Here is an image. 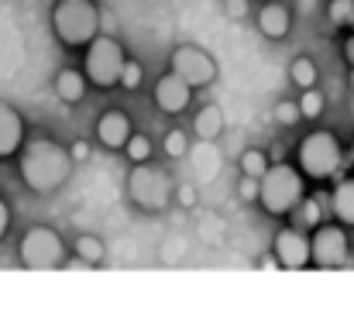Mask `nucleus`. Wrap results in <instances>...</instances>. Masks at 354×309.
Listing matches in <instances>:
<instances>
[{
    "label": "nucleus",
    "instance_id": "nucleus-25",
    "mask_svg": "<svg viewBox=\"0 0 354 309\" xmlns=\"http://www.w3.org/2000/svg\"><path fill=\"white\" fill-rule=\"evenodd\" d=\"M162 144H165V155H169V158H183V155H186V148H189V141H186V134H183L179 127H172V131L165 134V141H162Z\"/></svg>",
    "mask_w": 354,
    "mask_h": 309
},
{
    "label": "nucleus",
    "instance_id": "nucleus-18",
    "mask_svg": "<svg viewBox=\"0 0 354 309\" xmlns=\"http://www.w3.org/2000/svg\"><path fill=\"white\" fill-rule=\"evenodd\" d=\"M320 216H324V209H320L317 200H303V203L289 213V223L299 227V230H317V227H320Z\"/></svg>",
    "mask_w": 354,
    "mask_h": 309
},
{
    "label": "nucleus",
    "instance_id": "nucleus-12",
    "mask_svg": "<svg viewBox=\"0 0 354 309\" xmlns=\"http://www.w3.org/2000/svg\"><path fill=\"white\" fill-rule=\"evenodd\" d=\"M131 134H134V127H131V117L124 110H107L97 120V138L111 151H124V144L131 141Z\"/></svg>",
    "mask_w": 354,
    "mask_h": 309
},
{
    "label": "nucleus",
    "instance_id": "nucleus-9",
    "mask_svg": "<svg viewBox=\"0 0 354 309\" xmlns=\"http://www.w3.org/2000/svg\"><path fill=\"white\" fill-rule=\"evenodd\" d=\"M169 69H172L176 76H183L193 90H203V86H210V83L217 79V62H214L210 52H203L200 45H179V48L172 52Z\"/></svg>",
    "mask_w": 354,
    "mask_h": 309
},
{
    "label": "nucleus",
    "instance_id": "nucleus-13",
    "mask_svg": "<svg viewBox=\"0 0 354 309\" xmlns=\"http://www.w3.org/2000/svg\"><path fill=\"white\" fill-rule=\"evenodd\" d=\"M24 148V117L0 100V158H10Z\"/></svg>",
    "mask_w": 354,
    "mask_h": 309
},
{
    "label": "nucleus",
    "instance_id": "nucleus-23",
    "mask_svg": "<svg viewBox=\"0 0 354 309\" xmlns=\"http://www.w3.org/2000/svg\"><path fill=\"white\" fill-rule=\"evenodd\" d=\"M124 155H127L134 165H141V162L151 158V141H148L145 134H131V141L124 144Z\"/></svg>",
    "mask_w": 354,
    "mask_h": 309
},
{
    "label": "nucleus",
    "instance_id": "nucleus-11",
    "mask_svg": "<svg viewBox=\"0 0 354 309\" xmlns=\"http://www.w3.org/2000/svg\"><path fill=\"white\" fill-rule=\"evenodd\" d=\"M155 106L162 110V113H183L186 106H189V100H193V86L183 79V76H176L172 69L155 83Z\"/></svg>",
    "mask_w": 354,
    "mask_h": 309
},
{
    "label": "nucleus",
    "instance_id": "nucleus-30",
    "mask_svg": "<svg viewBox=\"0 0 354 309\" xmlns=\"http://www.w3.org/2000/svg\"><path fill=\"white\" fill-rule=\"evenodd\" d=\"M344 59H348V66H354V31L348 35V41H344Z\"/></svg>",
    "mask_w": 354,
    "mask_h": 309
},
{
    "label": "nucleus",
    "instance_id": "nucleus-14",
    "mask_svg": "<svg viewBox=\"0 0 354 309\" xmlns=\"http://www.w3.org/2000/svg\"><path fill=\"white\" fill-rule=\"evenodd\" d=\"M258 28H261V35H265V38H272V41L286 38V35H289V28H292V14H289V7H282V3L268 0V3L258 10Z\"/></svg>",
    "mask_w": 354,
    "mask_h": 309
},
{
    "label": "nucleus",
    "instance_id": "nucleus-4",
    "mask_svg": "<svg viewBox=\"0 0 354 309\" xmlns=\"http://www.w3.org/2000/svg\"><path fill=\"white\" fill-rule=\"evenodd\" d=\"M124 66H127V55L114 38L107 35H97L86 48V59H83V73L86 79L97 86V90H111L120 86V76H124Z\"/></svg>",
    "mask_w": 354,
    "mask_h": 309
},
{
    "label": "nucleus",
    "instance_id": "nucleus-8",
    "mask_svg": "<svg viewBox=\"0 0 354 309\" xmlns=\"http://www.w3.org/2000/svg\"><path fill=\"white\" fill-rule=\"evenodd\" d=\"M310 251H313V265L317 268H344L351 265V244L344 234V223H320L310 237Z\"/></svg>",
    "mask_w": 354,
    "mask_h": 309
},
{
    "label": "nucleus",
    "instance_id": "nucleus-17",
    "mask_svg": "<svg viewBox=\"0 0 354 309\" xmlns=\"http://www.w3.org/2000/svg\"><path fill=\"white\" fill-rule=\"evenodd\" d=\"M193 131H196V138H203V141H214V138H221V131H224V113H221V106H200V113L193 117Z\"/></svg>",
    "mask_w": 354,
    "mask_h": 309
},
{
    "label": "nucleus",
    "instance_id": "nucleus-28",
    "mask_svg": "<svg viewBox=\"0 0 354 309\" xmlns=\"http://www.w3.org/2000/svg\"><path fill=\"white\" fill-rule=\"evenodd\" d=\"M258 196H261V179L244 176V182H241V200H244V203H251V200H258Z\"/></svg>",
    "mask_w": 354,
    "mask_h": 309
},
{
    "label": "nucleus",
    "instance_id": "nucleus-20",
    "mask_svg": "<svg viewBox=\"0 0 354 309\" xmlns=\"http://www.w3.org/2000/svg\"><path fill=\"white\" fill-rule=\"evenodd\" d=\"M268 169H272V162H268V155H265L261 148H248V151L241 155V176L261 179V176H265Z\"/></svg>",
    "mask_w": 354,
    "mask_h": 309
},
{
    "label": "nucleus",
    "instance_id": "nucleus-7",
    "mask_svg": "<svg viewBox=\"0 0 354 309\" xmlns=\"http://www.w3.org/2000/svg\"><path fill=\"white\" fill-rule=\"evenodd\" d=\"M127 193H131V200L141 206V209L158 213V209H165V206L172 203V179L162 169L141 162V165H134V172L127 179Z\"/></svg>",
    "mask_w": 354,
    "mask_h": 309
},
{
    "label": "nucleus",
    "instance_id": "nucleus-32",
    "mask_svg": "<svg viewBox=\"0 0 354 309\" xmlns=\"http://www.w3.org/2000/svg\"><path fill=\"white\" fill-rule=\"evenodd\" d=\"M351 90H354V66H351Z\"/></svg>",
    "mask_w": 354,
    "mask_h": 309
},
{
    "label": "nucleus",
    "instance_id": "nucleus-21",
    "mask_svg": "<svg viewBox=\"0 0 354 309\" xmlns=\"http://www.w3.org/2000/svg\"><path fill=\"white\" fill-rule=\"evenodd\" d=\"M327 17L334 28H351L354 31V0H330Z\"/></svg>",
    "mask_w": 354,
    "mask_h": 309
},
{
    "label": "nucleus",
    "instance_id": "nucleus-29",
    "mask_svg": "<svg viewBox=\"0 0 354 309\" xmlns=\"http://www.w3.org/2000/svg\"><path fill=\"white\" fill-rule=\"evenodd\" d=\"M7 227H10V206H7V200L0 196V237L7 234Z\"/></svg>",
    "mask_w": 354,
    "mask_h": 309
},
{
    "label": "nucleus",
    "instance_id": "nucleus-24",
    "mask_svg": "<svg viewBox=\"0 0 354 309\" xmlns=\"http://www.w3.org/2000/svg\"><path fill=\"white\" fill-rule=\"evenodd\" d=\"M299 110H303V117H310V120H317V117L324 113V93H320L317 86H310V90H303V97H299Z\"/></svg>",
    "mask_w": 354,
    "mask_h": 309
},
{
    "label": "nucleus",
    "instance_id": "nucleus-15",
    "mask_svg": "<svg viewBox=\"0 0 354 309\" xmlns=\"http://www.w3.org/2000/svg\"><path fill=\"white\" fill-rule=\"evenodd\" d=\"M86 73H76V69H62L55 76V97L62 103H80L83 93H86Z\"/></svg>",
    "mask_w": 354,
    "mask_h": 309
},
{
    "label": "nucleus",
    "instance_id": "nucleus-1",
    "mask_svg": "<svg viewBox=\"0 0 354 309\" xmlns=\"http://www.w3.org/2000/svg\"><path fill=\"white\" fill-rule=\"evenodd\" d=\"M73 151L62 148L59 141L52 138H35L28 141L21 151H17V172H21V182L38 193V196H48L55 189H62L73 176Z\"/></svg>",
    "mask_w": 354,
    "mask_h": 309
},
{
    "label": "nucleus",
    "instance_id": "nucleus-27",
    "mask_svg": "<svg viewBox=\"0 0 354 309\" xmlns=\"http://www.w3.org/2000/svg\"><path fill=\"white\" fill-rule=\"evenodd\" d=\"M141 76H145V73H141V66H138L134 59H127L124 76H120V86H124V90H138V86H141Z\"/></svg>",
    "mask_w": 354,
    "mask_h": 309
},
{
    "label": "nucleus",
    "instance_id": "nucleus-5",
    "mask_svg": "<svg viewBox=\"0 0 354 309\" xmlns=\"http://www.w3.org/2000/svg\"><path fill=\"white\" fill-rule=\"evenodd\" d=\"M17 258L31 272H55V268L66 265V241L52 227H31L21 237Z\"/></svg>",
    "mask_w": 354,
    "mask_h": 309
},
{
    "label": "nucleus",
    "instance_id": "nucleus-10",
    "mask_svg": "<svg viewBox=\"0 0 354 309\" xmlns=\"http://www.w3.org/2000/svg\"><path fill=\"white\" fill-rule=\"evenodd\" d=\"M272 251H275L279 265L289 268V272H299V268H306V265L313 261V251H310V237H306V230H299V227H292V223L282 227V230L275 234Z\"/></svg>",
    "mask_w": 354,
    "mask_h": 309
},
{
    "label": "nucleus",
    "instance_id": "nucleus-31",
    "mask_svg": "<svg viewBox=\"0 0 354 309\" xmlns=\"http://www.w3.org/2000/svg\"><path fill=\"white\" fill-rule=\"evenodd\" d=\"M73 158H86V141H76L73 144Z\"/></svg>",
    "mask_w": 354,
    "mask_h": 309
},
{
    "label": "nucleus",
    "instance_id": "nucleus-3",
    "mask_svg": "<svg viewBox=\"0 0 354 309\" xmlns=\"http://www.w3.org/2000/svg\"><path fill=\"white\" fill-rule=\"evenodd\" d=\"M303 200H306L303 176L292 165H286V162H272V169L261 176V196H258V203L265 206V213L289 216Z\"/></svg>",
    "mask_w": 354,
    "mask_h": 309
},
{
    "label": "nucleus",
    "instance_id": "nucleus-2",
    "mask_svg": "<svg viewBox=\"0 0 354 309\" xmlns=\"http://www.w3.org/2000/svg\"><path fill=\"white\" fill-rule=\"evenodd\" d=\"M52 31L62 45H90L100 35V7L93 0H59L52 7Z\"/></svg>",
    "mask_w": 354,
    "mask_h": 309
},
{
    "label": "nucleus",
    "instance_id": "nucleus-16",
    "mask_svg": "<svg viewBox=\"0 0 354 309\" xmlns=\"http://www.w3.org/2000/svg\"><path fill=\"white\" fill-rule=\"evenodd\" d=\"M330 213L344 223L354 227V179H341L330 193Z\"/></svg>",
    "mask_w": 354,
    "mask_h": 309
},
{
    "label": "nucleus",
    "instance_id": "nucleus-6",
    "mask_svg": "<svg viewBox=\"0 0 354 309\" xmlns=\"http://www.w3.org/2000/svg\"><path fill=\"white\" fill-rule=\"evenodd\" d=\"M341 141L330 131H313L299 141V172L310 179H330L341 169Z\"/></svg>",
    "mask_w": 354,
    "mask_h": 309
},
{
    "label": "nucleus",
    "instance_id": "nucleus-33",
    "mask_svg": "<svg viewBox=\"0 0 354 309\" xmlns=\"http://www.w3.org/2000/svg\"><path fill=\"white\" fill-rule=\"evenodd\" d=\"M351 162H354V141H351Z\"/></svg>",
    "mask_w": 354,
    "mask_h": 309
},
{
    "label": "nucleus",
    "instance_id": "nucleus-19",
    "mask_svg": "<svg viewBox=\"0 0 354 309\" xmlns=\"http://www.w3.org/2000/svg\"><path fill=\"white\" fill-rule=\"evenodd\" d=\"M289 76H292V83L299 86V90H310V86H317V62L310 59V55H299V59H292V66H289Z\"/></svg>",
    "mask_w": 354,
    "mask_h": 309
},
{
    "label": "nucleus",
    "instance_id": "nucleus-26",
    "mask_svg": "<svg viewBox=\"0 0 354 309\" xmlns=\"http://www.w3.org/2000/svg\"><path fill=\"white\" fill-rule=\"evenodd\" d=\"M275 120H279V124H286V127L299 124V120H303L299 100H282V103H279V106H275Z\"/></svg>",
    "mask_w": 354,
    "mask_h": 309
},
{
    "label": "nucleus",
    "instance_id": "nucleus-22",
    "mask_svg": "<svg viewBox=\"0 0 354 309\" xmlns=\"http://www.w3.org/2000/svg\"><path fill=\"white\" fill-rule=\"evenodd\" d=\"M76 258H83L86 265H100L104 261V244H100V237H80L76 241Z\"/></svg>",
    "mask_w": 354,
    "mask_h": 309
}]
</instances>
